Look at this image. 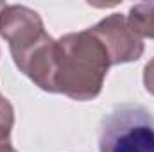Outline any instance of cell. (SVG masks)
Here are the masks:
<instances>
[{
  "mask_svg": "<svg viewBox=\"0 0 154 152\" xmlns=\"http://www.w3.org/2000/svg\"><path fill=\"white\" fill-rule=\"evenodd\" d=\"M100 152H154V116L140 104L115 106L100 122Z\"/></svg>",
  "mask_w": 154,
  "mask_h": 152,
  "instance_id": "6da1fadb",
  "label": "cell"
},
{
  "mask_svg": "<svg viewBox=\"0 0 154 152\" xmlns=\"http://www.w3.org/2000/svg\"><path fill=\"white\" fill-rule=\"evenodd\" d=\"M0 152H14V150H13V149H11L7 143H5V145L2 143V145H0Z\"/></svg>",
  "mask_w": 154,
  "mask_h": 152,
  "instance_id": "7a4b0ae2",
  "label": "cell"
}]
</instances>
